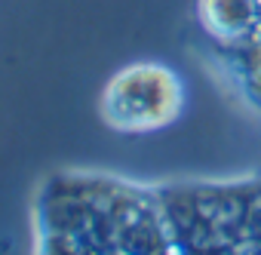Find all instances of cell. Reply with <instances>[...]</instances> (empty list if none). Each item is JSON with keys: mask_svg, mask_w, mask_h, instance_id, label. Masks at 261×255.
<instances>
[{"mask_svg": "<svg viewBox=\"0 0 261 255\" xmlns=\"http://www.w3.org/2000/svg\"><path fill=\"white\" fill-rule=\"evenodd\" d=\"M68 249L163 255H261V172L230 178L129 182L80 175Z\"/></svg>", "mask_w": 261, "mask_h": 255, "instance_id": "6da1fadb", "label": "cell"}, {"mask_svg": "<svg viewBox=\"0 0 261 255\" xmlns=\"http://www.w3.org/2000/svg\"><path fill=\"white\" fill-rule=\"evenodd\" d=\"M209 71L261 117V0H197Z\"/></svg>", "mask_w": 261, "mask_h": 255, "instance_id": "7a4b0ae2", "label": "cell"}, {"mask_svg": "<svg viewBox=\"0 0 261 255\" xmlns=\"http://www.w3.org/2000/svg\"><path fill=\"white\" fill-rule=\"evenodd\" d=\"M185 98V80L169 65L136 62L108 80L98 111L117 133H154L181 117Z\"/></svg>", "mask_w": 261, "mask_h": 255, "instance_id": "3957f363", "label": "cell"}]
</instances>
